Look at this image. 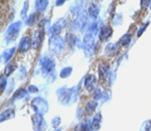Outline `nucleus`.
Masks as SVG:
<instances>
[{"label": "nucleus", "mask_w": 151, "mask_h": 131, "mask_svg": "<svg viewBox=\"0 0 151 131\" xmlns=\"http://www.w3.org/2000/svg\"><path fill=\"white\" fill-rule=\"evenodd\" d=\"M13 52H14V48L7 50V52H4V54H3V59H4L3 60L4 62H6V60H8L9 59H10V57L13 55Z\"/></svg>", "instance_id": "20e7f679"}, {"label": "nucleus", "mask_w": 151, "mask_h": 131, "mask_svg": "<svg viewBox=\"0 0 151 131\" xmlns=\"http://www.w3.org/2000/svg\"><path fill=\"white\" fill-rule=\"evenodd\" d=\"M129 42H130V35H124L122 38L120 40V43H122V45H128Z\"/></svg>", "instance_id": "423d86ee"}, {"label": "nucleus", "mask_w": 151, "mask_h": 131, "mask_svg": "<svg viewBox=\"0 0 151 131\" xmlns=\"http://www.w3.org/2000/svg\"><path fill=\"white\" fill-rule=\"evenodd\" d=\"M47 5V1H37L35 4V6L37 9H40V6H41V10H42L43 8H45Z\"/></svg>", "instance_id": "39448f33"}, {"label": "nucleus", "mask_w": 151, "mask_h": 131, "mask_svg": "<svg viewBox=\"0 0 151 131\" xmlns=\"http://www.w3.org/2000/svg\"><path fill=\"white\" fill-rule=\"evenodd\" d=\"M107 71H108V68L107 66H104V64L100 65V70H99V73H100V78L104 79L107 75Z\"/></svg>", "instance_id": "7ed1b4c3"}, {"label": "nucleus", "mask_w": 151, "mask_h": 131, "mask_svg": "<svg viewBox=\"0 0 151 131\" xmlns=\"http://www.w3.org/2000/svg\"><path fill=\"white\" fill-rule=\"evenodd\" d=\"M29 47H30V40H28L27 37H23L21 40V42L19 45V50L21 52H27Z\"/></svg>", "instance_id": "f03ea898"}, {"label": "nucleus", "mask_w": 151, "mask_h": 131, "mask_svg": "<svg viewBox=\"0 0 151 131\" xmlns=\"http://www.w3.org/2000/svg\"><path fill=\"white\" fill-rule=\"evenodd\" d=\"M112 33V30L109 26H104L101 30V33H100V38L102 40H106L108 37H110V35Z\"/></svg>", "instance_id": "f257e3e1"}]
</instances>
